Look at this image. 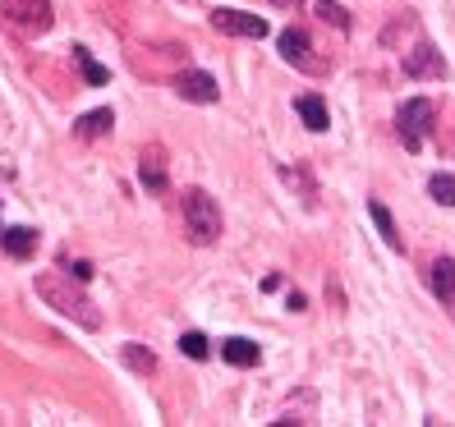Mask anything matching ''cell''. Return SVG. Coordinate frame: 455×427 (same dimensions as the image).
Wrapping results in <instances>:
<instances>
[{
    "label": "cell",
    "instance_id": "6da1fadb",
    "mask_svg": "<svg viewBox=\"0 0 455 427\" xmlns=\"http://www.w3.org/2000/svg\"><path fill=\"white\" fill-rule=\"evenodd\" d=\"M37 295L56 308L60 317H69L74 327H84V331H97L101 327V312L97 304L84 295V289L74 285V276H60V272H42L37 276Z\"/></svg>",
    "mask_w": 455,
    "mask_h": 427
},
{
    "label": "cell",
    "instance_id": "7a4b0ae2",
    "mask_svg": "<svg viewBox=\"0 0 455 427\" xmlns=\"http://www.w3.org/2000/svg\"><path fill=\"white\" fill-rule=\"evenodd\" d=\"M184 230H189L194 244H212V239L221 234V207L212 202L203 189L184 194Z\"/></svg>",
    "mask_w": 455,
    "mask_h": 427
},
{
    "label": "cell",
    "instance_id": "3957f363",
    "mask_svg": "<svg viewBox=\"0 0 455 427\" xmlns=\"http://www.w3.org/2000/svg\"><path fill=\"white\" fill-rule=\"evenodd\" d=\"M0 19L19 37H42L51 28V0H0Z\"/></svg>",
    "mask_w": 455,
    "mask_h": 427
},
{
    "label": "cell",
    "instance_id": "277c9868",
    "mask_svg": "<svg viewBox=\"0 0 455 427\" xmlns=\"http://www.w3.org/2000/svg\"><path fill=\"white\" fill-rule=\"evenodd\" d=\"M395 129H400V143H405L410 152L423 147L427 129H433V101H423V97L405 101V106H400V115H395Z\"/></svg>",
    "mask_w": 455,
    "mask_h": 427
},
{
    "label": "cell",
    "instance_id": "5b68a950",
    "mask_svg": "<svg viewBox=\"0 0 455 427\" xmlns=\"http://www.w3.org/2000/svg\"><path fill=\"white\" fill-rule=\"evenodd\" d=\"M212 23H217L221 33H230V37H253V42L267 37V19H258L249 10H217V14H212Z\"/></svg>",
    "mask_w": 455,
    "mask_h": 427
},
{
    "label": "cell",
    "instance_id": "8992f818",
    "mask_svg": "<svg viewBox=\"0 0 455 427\" xmlns=\"http://www.w3.org/2000/svg\"><path fill=\"white\" fill-rule=\"evenodd\" d=\"M175 92H180L184 101H198V106H212V101L221 97L217 78H212V74H203V69H184V74L175 78Z\"/></svg>",
    "mask_w": 455,
    "mask_h": 427
},
{
    "label": "cell",
    "instance_id": "52a82bcc",
    "mask_svg": "<svg viewBox=\"0 0 455 427\" xmlns=\"http://www.w3.org/2000/svg\"><path fill=\"white\" fill-rule=\"evenodd\" d=\"M405 74H410V78H442V74H446L442 51H433L427 42H419L410 56H405Z\"/></svg>",
    "mask_w": 455,
    "mask_h": 427
},
{
    "label": "cell",
    "instance_id": "ba28073f",
    "mask_svg": "<svg viewBox=\"0 0 455 427\" xmlns=\"http://www.w3.org/2000/svg\"><path fill=\"white\" fill-rule=\"evenodd\" d=\"M0 244H5L10 257H33L37 253V234L28 225H10V230H0Z\"/></svg>",
    "mask_w": 455,
    "mask_h": 427
},
{
    "label": "cell",
    "instance_id": "9c48e42d",
    "mask_svg": "<svg viewBox=\"0 0 455 427\" xmlns=\"http://www.w3.org/2000/svg\"><path fill=\"white\" fill-rule=\"evenodd\" d=\"M221 359L235 363V368H253L258 363V344L244 340V336H230V340H221Z\"/></svg>",
    "mask_w": 455,
    "mask_h": 427
},
{
    "label": "cell",
    "instance_id": "30bf717a",
    "mask_svg": "<svg viewBox=\"0 0 455 427\" xmlns=\"http://www.w3.org/2000/svg\"><path fill=\"white\" fill-rule=\"evenodd\" d=\"M433 295L442 304H455V262L451 257H437L433 262Z\"/></svg>",
    "mask_w": 455,
    "mask_h": 427
},
{
    "label": "cell",
    "instance_id": "8fae6325",
    "mask_svg": "<svg viewBox=\"0 0 455 427\" xmlns=\"http://www.w3.org/2000/svg\"><path fill=\"white\" fill-rule=\"evenodd\" d=\"M368 217L378 221V230H382V239L395 249V253H405V239H400V230H395V221H391V211L378 202V198H368Z\"/></svg>",
    "mask_w": 455,
    "mask_h": 427
},
{
    "label": "cell",
    "instance_id": "7c38bea8",
    "mask_svg": "<svg viewBox=\"0 0 455 427\" xmlns=\"http://www.w3.org/2000/svg\"><path fill=\"white\" fill-rule=\"evenodd\" d=\"M294 111L304 115V124H308L313 133H323V129H327V106H323V97H313V92H308V97L294 101Z\"/></svg>",
    "mask_w": 455,
    "mask_h": 427
},
{
    "label": "cell",
    "instance_id": "4fadbf2b",
    "mask_svg": "<svg viewBox=\"0 0 455 427\" xmlns=\"http://www.w3.org/2000/svg\"><path fill=\"white\" fill-rule=\"evenodd\" d=\"M281 56H285L290 65H308V37H304L299 28H285V33H281Z\"/></svg>",
    "mask_w": 455,
    "mask_h": 427
},
{
    "label": "cell",
    "instance_id": "5bb4252c",
    "mask_svg": "<svg viewBox=\"0 0 455 427\" xmlns=\"http://www.w3.org/2000/svg\"><path fill=\"white\" fill-rule=\"evenodd\" d=\"M111 124H116L111 111H88L84 120L74 124V133H78V138H101V133H111Z\"/></svg>",
    "mask_w": 455,
    "mask_h": 427
},
{
    "label": "cell",
    "instance_id": "9a60e30c",
    "mask_svg": "<svg viewBox=\"0 0 455 427\" xmlns=\"http://www.w3.org/2000/svg\"><path fill=\"white\" fill-rule=\"evenodd\" d=\"M143 184L148 189H166V162H162V152H143Z\"/></svg>",
    "mask_w": 455,
    "mask_h": 427
},
{
    "label": "cell",
    "instance_id": "2e32d148",
    "mask_svg": "<svg viewBox=\"0 0 455 427\" xmlns=\"http://www.w3.org/2000/svg\"><path fill=\"white\" fill-rule=\"evenodd\" d=\"M427 194H433L442 207H455V175H433L427 179Z\"/></svg>",
    "mask_w": 455,
    "mask_h": 427
},
{
    "label": "cell",
    "instance_id": "e0dca14e",
    "mask_svg": "<svg viewBox=\"0 0 455 427\" xmlns=\"http://www.w3.org/2000/svg\"><path fill=\"white\" fill-rule=\"evenodd\" d=\"M74 60H78V69H84V78H88L92 88H97V83H106V69H101V65H97V60L88 56L84 46H74Z\"/></svg>",
    "mask_w": 455,
    "mask_h": 427
},
{
    "label": "cell",
    "instance_id": "ac0fdd59",
    "mask_svg": "<svg viewBox=\"0 0 455 427\" xmlns=\"http://www.w3.org/2000/svg\"><path fill=\"white\" fill-rule=\"evenodd\" d=\"M124 363H129L133 372H152V368H156V359H152L148 350H139V344H124Z\"/></svg>",
    "mask_w": 455,
    "mask_h": 427
},
{
    "label": "cell",
    "instance_id": "d6986e66",
    "mask_svg": "<svg viewBox=\"0 0 455 427\" xmlns=\"http://www.w3.org/2000/svg\"><path fill=\"white\" fill-rule=\"evenodd\" d=\"M317 14H323L327 23H336V28H350V14H345L340 5H331V0H317Z\"/></svg>",
    "mask_w": 455,
    "mask_h": 427
},
{
    "label": "cell",
    "instance_id": "ffe728a7",
    "mask_svg": "<svg viewBox=\"0 0 455 427\" xmlns=\"http://www.w3.org/2000/svg\"><path fill=\"white\" fill-rule=\"evenodd\" d=\"M180 350L189 354V359H207V340L198 331H189V336H180Z\"/></svg>",
    "mask_w": 455,
    "mask_h": 427
},
{
    "label": "cell",
    "instance_id": "44dd1931",
    "mask_svg": "<svg viewBox=\"0 0 455 427\" xmlns=\"http://www.w3.org/2000/svg\"><path fill=\"white\" fill-rule=\"evenodd\" d=\"M69 276H74V281H88V276H92V266H88V262H74V272H69Z\"/></svg>",
    "mask_w": 455,
    "mask_h": 427
},
{
    "label": "cell",
    "instance_id": "7402d4cb",
    "mask_svg": "<svg viewBox=\"0 0 455 427\" xmlns=\"http://www.w3.org/2000/svg\"><path fill=\"white\" fill-rule=\"evenodd\" d=\"M272 5H299V0H272Z\"/></svg>",
    "mask_w": 455,
    "mask_h": 427
}]
</instances>
